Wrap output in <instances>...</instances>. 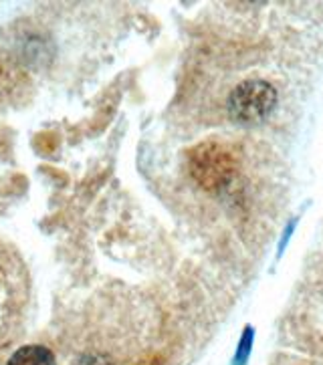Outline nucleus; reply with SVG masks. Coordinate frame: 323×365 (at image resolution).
Instances as JSON below:
<instances>
[{
    "label": "nucleus",
    "instance_id": "f257e3e1",
    "mask_svg": "<svg viewBox=\"0 0 323 365\" xmlns=\"http://www.w3.org/2000/svg\"><path fill=\"white\" fill-rule=\"evenodd\" d=\"M277 106V91L271 83L252 79L237 85L228 95L227 109L230 119L239 125H259L271 115Z\"/></svg>",
    "mask_w": 323,
    "mask_h": 365
},
{
    "label": "nucleus",
    "instance_id": "f03ea898",
    "mask_svg": "<svg viewBox=\"0 0 323 365\" xmlns=\"http://www.w3.org/2000/svg\"><path fill=\"white\" fill-rule=\"evenodd\" d=\"M237 172V158L230 150L216 142L202 143L190 155L192 178L206 190L227 186Z\"/></svg>",
    "mask_w": 323,
    "mask_h": 365
},
{
    "label": "nucleus",
    "instance_id": "7ed1b4c3",
    "mask_svg": "<svg viewBox=\"0 0 323 365\" xmlns=\"http://www.w3.org/2000/svg\"><path fill=\"white\" fill-rule=\"evenodd\" d=\"M6 365H57L55 355L43 345H24L11 355Z\"/></svg>",
    "mask_w": 323,
    "mask_h": 365
},
{
    "label": "nucleus",
    "instance_id": "20e7f679",
    "mask_svg": "<svg viewBox=\"0 0 323 365\" xmlns=\"http://www.w3.org/2000/svg\"><path fill=\"white\" fill-rule=\"evenodd\" d=\"M252 337H255V329H252V327H245L239 347H237V354H235V359H232V365L249 364V357H251L252 349Z\"/></svg>",
    "mask_w": 323,
    "mask_h": 365
},
{
    "label": "nucleus",
    "instance_id": "39448f33",
    "mask_svg": "<svg viewBox=\"0 0 323 365\" xmlns=\"http://www.w3.org/2000/svg\"><path fill=\"white\" fill-rule=\"evenodd\" d=\"M293 228H295V222L289 224V228L285 230V235H283V242H281V248H279V255L283 252V248H285V245L289 242V236H291V232H293Z\"/></svg>",
    "mask_w": 323,
    "mask_h": 365
}]
</instances>
